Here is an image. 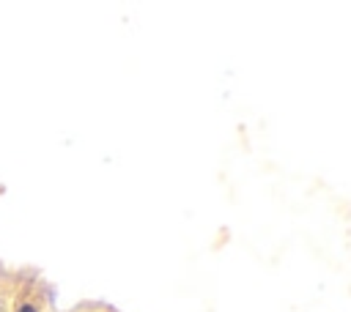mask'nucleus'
Masks as SVG:
<instances>
[{
  "label": "nucleus",
  "instance_id": "f03ea898",
  "mask_svg": "<svg viewBox=\"0 0 351 312\" xmlns=\"http://www.w3.org/2000/svg\"><path fill=\"white\" fill-rule=\"evenodd\" d=\"M0 312H5V309H3V304H0Z\"/></svg>",
  "mask_w": 351,
  "mask_h": 312
},
{
  "label": "nucleus",
  "instance_id": "f257e3e1",
  "mask_svg": "<svg viewBox=\"0 0 351 312\" xmlns=\"http://www.w3.org/2000/svg\"><path fill=\"white\" fill-rule=\"evenodd\" d=\"M16 312H36V309H33V307H30V304H25V307H19V309H16Z\"/></svg>",
  "mask_w": 351,
  "mask_h": 312
}]
</instances>
